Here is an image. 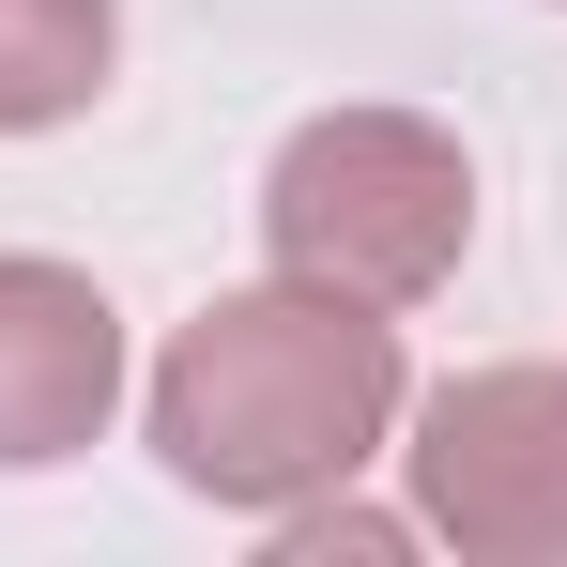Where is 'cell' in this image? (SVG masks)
I'll list each match as a JSON object with an SVG mask.
<instances>
[{"instance_id": "1", "label": "cell", "mask_w": 567, "mask_h": 567, "mask_svg": "<svg viewBox=\"0 0 567 567\" xmlns=\"http://www.w3.org/2000/svg\"><path fill=\"white\" fill-rule=\"evenodd\" d=\"M399 307H353V291H215L185 338L154 353V461L199 506H246L277 522L307 491H353V475L399 445Z\"/></svg>"}, {"instance_id": "2", "label": "cell", "mask_w": 567, "mask_h": 567, "mask_svg": "<svg viewBox=\"0 0 567 567\" xmlns=\"http://www.w3.org/2000/svg\"><path fill=\"white\" fill-rule=\"evenodd\" d=\"M475 246V154L430 107H322L261 169V261L353 307H430Z\"/></svg>"}, {"instance_id": "3", "label": "cell", "mask_w": 567, "mask_h": 567, "mask_svg": "<svg viewBox=\"0 0 567 567\" xmlns=\"http://www.w3.org/2000/svg\"><path fill=\"white\" fill-rule=\"evenodd\" d=\"M399 475H414V537L461 567H567V369H461L399 399Z\"/></svg>"}, {"instance_id": "4", "label": "cell", "mask_w": 567, "mask_h": 567, "mask_svg": "<svg viewBox=\"0 0 567 567\" xmlns=\"http://www.w3.org/2000/svg\"><path fill=\"white\" fill-rule=\"evenodd\" d=\"M123 414V307L78 261H0V475L107 445Z\"/></svg>"}, {"instance_id": "5", "label": "cell", "mask_w": 567, "mask_h": 567, "mask_svg": "<svg viewBox=\"0 0 567 567\" xmlns=\"http://www.w3.org/2000/svg\"><path fill=\"white\" fill-rule=\"evenodd\" d=\"M123 62V0H0V138L78 123Z\"/></svg>"}]
</instances>
